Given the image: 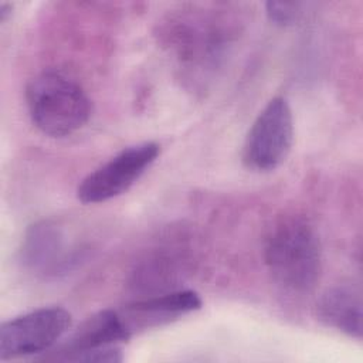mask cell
I'll return each instance as SVG.
<instances>
[{
  "mask_svg": "<svg viewBox=\"0 0 363 363\" xmlns=\"http://www.w3.org/2000/svg\"><path fill=\"white\" fill-rule=\"evenodd\" d=\"M264 259L284 289L295 294L312 291L322 274V247L313 225L298 216L277 221L265 238Z\"/></svg>",
  "mask_w": 363,
  "mask_h": 363,
  "instance_id": "cell-1",
  "label": "cell"
},
{
  "mask_svg": "<svg viewBox=\"0 0 363 363\" xmlns=\"http://www.w3.org/2000/svg\"><path fill=\"white\" fill-rule=\"evenodd\" d=\"M31 122L51 138H65L79 130L91 116V101L84 88L58 71L35 75L26 88Z\"/></svg>",
  "mask_w": 363,
  "mask_h": 363,
  "instance_id": "cell-2",
  "label": "cell"
},
{
  "mask_svg": "<svg viewBox=\"0 0 363 363\" xmlns=\"http://www.w3.org/2000/svg\"><path fill=\"white\" fill-rule=\"evenodd\" d=\"M132 337L119 311L105 309L84 320L79 328L54 349L47 360L84 362V363H116L122 362V342Z\"/></svg>",
  "mask_w": 363,
  "mask_h": 363,
  "instance_id": "cell-3",
  "label": "cell"
},
{
  "mask_svg": "<svg viewBox=\"0 0 363 363\" xmlns=\"http://www.w3.org/2000/svg\"><path fill=\"white\" fill-rule=\"evenodd\" d=\"M294 143V116L284 96L272 98L251 125L242 160L255 172H271L288 157Z\"/></svg>",
  "mask_w": 363,
  "mask_h": 363,
  "instance_id": "cell-4",
  "label": "cell"
},
{
  "mask_svg": "<svg viewBox=\"0 0 363 363\" xmlns=\"http://www.w3.org/2000/svg\"><path fill=\"white\" fill-rule=\"evenodd\" d=\"M160 153L155 142L129 146L82 179L77 197L84 204L104 203L128 191Z\"/></svg>",
  "mask_w": 363,
  "mask_h": 363,
  "instance_id": "cell-5",
  "label": "cell"
},
{
  "mask_svg": "<svg viewBox=\"0 0 363 363\" xmlns=\"http://www.w3.org/2000/svg\"><path fill=\"white\" fill-rule=\"evenodd\" d=\"M71 313L60 306L38 308L0 328V359L33 356L50 350L71 328Z\"/></svg>",
  "mask_w": 363,
  "mask_h": 363,
  "instance_id": "cell-6",
  "label": "cell"
},
{
  "mask_svg": "<svg viewBox=\"0 0 363 363\" xmlns=\"http://www.w3.org/2000/svg\"><path fill=\"white\" fill-rule=\"evenodd\" d=\"M20 259L35 274L57 277L68 272L78 261V250L68 241L62 225L52 220H41L26 231Z\"/></svg>",
  "mask_w": 363,
  "mask_h": 363,
  "instance_id": "cell-7",
  "label": "cell"
},
{
  "mask_svg": "<svg viewBox=\"0 0 363 363\" xmlns=\"http://www.w3.org/2000/svg\"><path fill=\"white\" fill-rule=\"evenodd\" d=\"M201 308V298L191 289H177L153 295L126 305L121 315L130 335L160 326Z\"/></svg>",
  "mask_w": 363,
  "mask_h": 363,
  "instance_id": "cell-8",
  "label": "cell"
},
{
  "mask_svg": "<svg viewBox=\"0 0 363 363\" xmlns=\"http://www.w3.org/2000/svg\"><path fill=\"white\" fill-rule=\"evenodd\" d=\"M316 306L322 323L350 337H362V296L354 286L343 284L329 288Z\"/></svg>",
  "mask_w": 363,
  "mask_h": 363,
  "instance_id": "cell-9",
  "label": "cell"
},
{
  "mask_svg": "<svg viewBox=\"0 0 363 363\" xmlns=\"http://www.w3.org/2000/svg\"><path fill=\"white\" fill-rule=\"evenodd\" d=\"M305 6V3L298 1H268L267 16L275 24L288 26L298 21L303 16Z\"/></svg>",
  "mask_w": 363,
  "mask_h": 363,
  "instance_id": "cell-10",
  "label": "cell"
},
{
  "mask_svg": "<svg viewBox=\"0 0 363 363\" xmlns=\"http://www.w3.org/2000/svg\"><path fill=\"white\" fill-rule=\"evenodd\" d=\"M11 11H13V6L10 3H0V21L4 23L10 16H11Z\"/></svg>",
  "mask_w": 363,
  "mask_h": 363,
  "instance_id": "cell-11",
  "label": "cell"
}]
</instances>
